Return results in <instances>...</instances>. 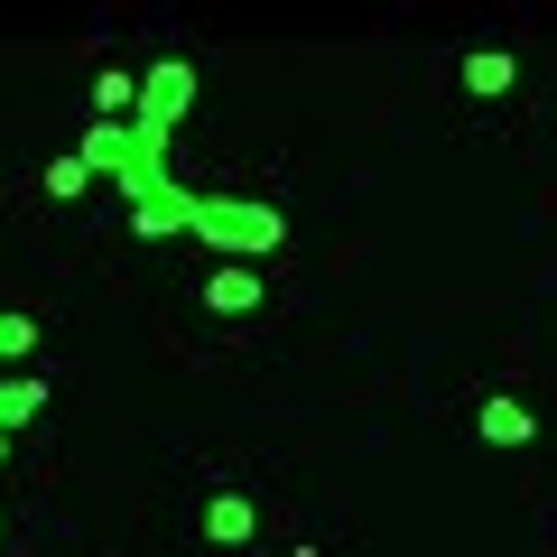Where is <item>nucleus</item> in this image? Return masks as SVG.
Masks as SVG:
<instances>
[{
    "instance_id": "nucleus-1",
    "label": "nucleus",
    "mask_w": 557,
    "mask_h": 557,
    "mask_svg": "<svg viewBox=\"0 0 557 557\" xmlns=\"http://www.w3.org/2000/svg\"><path fill=\"white\" fill-rule=\"evenodd\" d=\"M186 233L214 242L223 260H260V251H278V242H288V214H278V205H251V196H196Z\"/></svg>"
},
{
    "instance_id": "nucleus-2",
    "label": "nucleus",
    "mask_w": 557,
    "mask_h": 557,
    "mask_svg": "<svg viewBox=\"0 0 557 557\" xmlns=\"http://www.w3.org/2000/svg\"><path fill=\"white\" fill-rule=\"evenodd\" d=\"M75 159L94 168V177H112L121 196H131L139 177H159V168H168V149H159V139H139L131 121H94V131L75 139Z\"/></svg>"
},
{
    "instance_id": "nucleus-3",
    "label": "nucleus",
    "mask_w": 557,
    "mask_h": 557,
    "mask_svg": "<svg viewBox=\"0 0 557 557\" xmlns=\"http://www.w3.org/2000/svg\"><path fill=\"white\" fill-rule=\"evenodd\" d=\"M186 112H196V65H186V57H159L149 75H139V112H131V131L168 149V131H177Z\"/></svg>"
},
{
    "instance_id": "nucleus-4",
    "label": "nucleus",
    "mask_w": 557,
    "mask_h": 557,
    "mask_svg": "<svg viewBox=\"0 0 557 557\" xmlns=\"http://www.w3.org/2000/svg\"><path fill=\"white\" fill-rule=\"evenodd\" d=\"M474 437L502 446V456H520V446H539V409H530V399H511V391H493L474 409Z\"/></svg>"
},
{
    "instance_id": "nucleus-5",
    "label": "nucleus",
    "mask_w": 557,
    "mask_h": 557,
    "mask_svg": "<svg viewBox=\"0 0 557 557\" xmlns=\"http://www.w3.org/2000/svg\"><path fill=\"white\" fill-rule=\"evenodd\" d=\"M260 298H270V278H260L251 260H214V270H205V317H251Z\"/></svg>"
},
{
    "instance_id": "nucleus-6",
    "label": "nucleus",
    "mask_w": 557,
    "mask_h": 557,
    "mask_svg": "<svg viewBox=\"0 0 557 557\" xmlns=\"http://www.w3.org/2000/svg\"><path fill=\"white\" fill-rule=\"evenodd\" d=\"M205 539H214V548H251L260 539V502L251 493H205Z\"/></svg>"
},
{
    "instance_id": "nucleus-7",
    "label": "nucleus",
    "mask_w": 557,
    "mask_h": 557,
    "mask_svg": "<svg viewBox=\"0 0 557 557\" xmlns=\"http://www.w3.org/2000/svg\"><path fill=\"white\" fill-rule=\"evenodd\" d=\"M456 75H465V94H474V102H502V94L520 84V57H511V47H474Z\"/></svg>"
},
{
    "instance_id": "nucleus-8",
    "label": "nucleus",
    "mask_w": 557,
    "mask_h": 557,
    "mask_svg": "<svg viewBox=\"0 0 557 557\" xmlns=\"http://www.w3.org/2000/svg\"><path fill=\"white\" fill-rule=\"evenodd\" d=\"M38 409H47V381H38V372H0V437L28 428Z\"/></svg>"
},
{
    "instance_id": "nucleus-9",
    "label": "nucleus",
    "mask_w": 557,
    "mask_h": 557,
    "mask_svg": "<svg viewBox=\"0 0 557 557\" xmlns=\"http://www.w3.org/2000/svg\"><path fill=\"white\" fill-rule=\"evenodd\" d=\"M94 112H102V121L139 112V75H131V65H102V75H94Z\"/></svg>"
},
{
    "instance_id": "nucleus-10",
    "label": "nucleus",
    "mask_w": 557,
    "mask_h": 557,
    "mask_svg": "<svg viewBox=\"0 0 557 557\" xmlns=\"http://www.w3.org/2000/svg\"><path fill=\"white\" fill-rule=\"evenodd\" d=\"M47 196H57V205H75V196H94V168H84L75 149H57V159H47Z\"/></svg>"
},
{
    "instance_id": "nucleus-11",
    "label": "nucleus",
    "mask_w": 557,
    "mask_h": 557,
    "mask_svg": "<svg viewBox=\"0 0 557 557\" xmlns=\"http://www.w3.org/2000/svg\"><path fill=\"white\" fill-rule=\"evenodd\" d=\"M38 354V317H20V307H0V362Z\"/></svg>"
},
{
    "instance_id": "nucleus-12",
    "label": "nucleus",
    "mask_w": 557,
    "mask_h": 557,
    "mask_svg": "<svg viewBox=\"0 0 557 557\" xmlns=\"http://www.w3.org/2000/svg\"><path fill=\"white\" fill-rule=\"evenodd\" d=\"M0 465H10V437H0Z\"/></svg>"
},
{
    "instance_id": "nucleus-13",
    "label": "nucleus",
    "mask_w": 557,
    "mask_h": 557,
    "mask_svg": "<svg viewBox=\"0 0 557 557\" xmlns=\"http://www.w3.org/2000/svg\"><path fill=\"white\" fill-rule=\"evenodd\" d=\"M0 539H10V530H0Z\"/></svg>"
}]
</instances>
